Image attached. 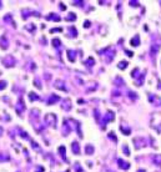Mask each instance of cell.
<instances>
[{
    "instance_id": "cell-9",
    "label": "cell",
    "mask_w": 161,
    "mask_h": 172,
    "mask_svg": "<svg viewBox=\"0 0 161 172\" xmlns=\"http://www.w3.org/2000/svg\"><path fill=\"white\" fill-rule=\"evenodd\" d=\"M56 100H59V97H58V96H54V97H51V99H50V101H49V104H51V102H54V101H56Z\"/></svg>"
},
{
    "instance_id": "cell-1",
    "label": "cell",
    "mask_w": 161,
    "mask_h": 172,
    "mask_svg": "<svg viewBox=\"0 0 161 172\" xmlns=\"http://www.w3.org/2000/svg\"><path fill=\"white\" fill-rule=\"evenodd\" d=\"M71 148H72L74 153H76V155H79V153H80V148H79V143H77V142H72Z\"/></svg>"
},
{
    "instance_id": "cell-11",
    "label": "cell",
    "mask_w": 161,
    "mask_h": 172,
    "mask_svg": "<svg viewBox=\"0 0 161 172\" xmlns=\"http://www.w3.org/2000/svg\"><path fill=\"white\" fill-rule=\"evenodd\" d=\"M126 65H127V63L123 61V63H121V69H125V67H126Z\"/></svg>"
},
{
    "instance_id": "cell-2",
    "label": "cell",
    "mask_w": 161,
    "mask_h": 172,
    "mask_svg": "<svg viewBox=\"0 0 161 172\" xmlns=\"http://www.w3.org/2000/svg\"><path fill=\"white\" fill-rule=\"evenodd\" d=\"M125 164H126V162H124V161H119V165L123 167V168H129L130 165H125Z\"/></svg>"
},
{
    "instance_id": "cell-5",
    "label": "cell",
    "mask_w": 161,
    "mask_h": 172,
    "mask_svg": "<svg viewBox=\"0 0 161 172\" xmlns=\"http://www.w3.org/2000/svg\"><path fill=\"white\" fill-rule=\"evenodd\" d=\"M53 44H54V46H59L60 45V40H59V39H54Z\"/></svg>"
},
{
    "instance_id": "cell-6",
    "label": "cell",
    "mask_w": 161,
    "mask_h": 172,
    "mask_svg": "<svg viewBox=\"0 0 161 172\" xmlns=\"http://www.w3.org/2000/svg\"><path fill=\"white\" fill-rule=\"evenodd\" d=\"M29 97H30V100H38V99H39L38 96H36V95H34V94H30V95H29Z\"/></svg>"
},
{
    "instance_id": "cell-8",
    "label": "cell",
    "mask_w": 161,
    "mask_h": 172,
    "mask_svg": "<svg viewBox=\"0 0 161 172\" xmlns=\"http://www.w3.org/2000/svg\"><path fill=\"white\" fill-rule=\"evenodd\" d=\"M93 151H94V148L91 147V146H88V147H86V152H88L89 155H90V152H93Z\"/></svg>"
},
{
    "instance_id": "cell-3",
    "label": "cell",
    "mask_w": 161,
    "mask_h": 172,
    "mask_svg": "<svg viewBox=\"0 0 161 172\" xmlns=\"http://www.w3.org/2000/svg\"><path fill=\"white\" fill-rule=\"evenodd\" d=\"M69 59H70L71 61L75 60V56H74V52L72 51H69Z\"/></svg>"
},
{
    "instance_id": "cell-7",
    "label": "cell",
    "mask_w": 161,
    "mask_h": 172,
    "mask_svg": "<svg viewBox=\"0 0 161 172\" xmlns=\"http://www.w3.org/2000/svg\"><path fill=\"white\" fill-rule=\"evenodd\" d=\"M137 40H139V36H135L134 40H131V44H132L134 46H136V41H137Z\"/></svg>"
},
{
    "instance_id": "cell-4",
    "label": "cell",
    "mask_w": 161,
    "mask_h": 172,
    "mask_svg": "<svg viewBox=\"0 0 161 172\" xmlns=\"http://www.w3.org/2000/svg\"><path fill=\"white\" fill-rule=\"evenodd\" d=\"M59 151L61 152V156H63V157L65 158V147H64V146H61V147L59 148Z\"/></svg>"
},
{
    "instance_id": "cell-10",
    "label": "cell",
    "mask_w": 161,
    "mask_h": 172,
    "mask_svg": "<svg viewBox=\"0 0 161 172\" xmlns=\"http://www.w3.org/2000/svg\"><path fill=\"white\" fill-rule=\"evenodd\" d=\"M5 86H6V85H5V81H0V90L4 89Z\"/></svg>"
},
{
    "instance_id": "cell-12",
    "label": "cell",
    "mask_w": 161,
    "mask_h": 172,
    "mask_svg": "<svg viewBox=\"0 0 161 172\" xmlns=\"http://www.w3.org/2000/svg\"><path fill=\"white\" fill-rule=\"evenodd\" d=\"M1 134H3V129L0 127V135H1Z\"/></svg>"
}]
</instances>
